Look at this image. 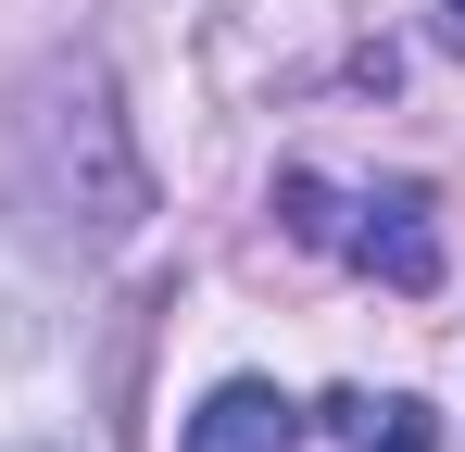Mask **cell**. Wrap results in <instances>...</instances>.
I'll return each instance as SVG.
<instances>
[{
	"label": "cell",
	"instance_id": "cell-1",
	"mask_svg": "<svg viewBox=\"0 0 465 452\" xmlns=\"http://www.w3.org/2000/svg\"><path fill=\"white\" fill-rule=\"evenodd\" d=\"M340 251H352L365 277H390V290H440V226H428V189H415V176L365 189L352 226H340Z\"/></svg>",
	"mask_w": 465,
	"mask_h": 452
},
{
	"label": "cell",
	"instance_id": "cell-2",
	"mask_svg": "<svg viewBox=\"0 0 465 452\" xmlns=\"http://www.w3.org/2000/svg\"><path fill=\"white\" fill-rule=\"evenodd\" d=\"M189 452H302V402L277 377H227L202 415H189Z\"/></svg>",
	"mask_w": 465,
	"mask_h": 452
},
{
	"label": "cell",
	"instance_id": "cell-3",
	"mask_svg": "<svg viewBox=\"0 0 465 452\" xmlns=\"http://www.w3.org/2000/svg\"><path fill=\"white\" fill-rule=\"evenodd\" d=\"M327 415H340V440H352V452H440L428 402H402V389H390V402H365V389H352V402H327Z\"/></svg>",
	"mask_w": 465,
	"mask_h": 452
},
{
	"label": "cell",
	"instance_id": "cell-4",
	"mask_svg": "<svg viewBox=\"0 0 465 452\" xmlns=\"http://www.w3.org/2000/svg\"><path fill=\"white\" fill-rule=\"evenodd\" d=\"M453 25H465V0H453Z\"/></svg>",
	"mask_w": 465,
	"mask_h": 452
}]
</instances>
